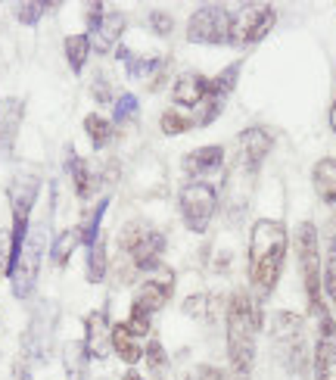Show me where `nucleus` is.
I'll use <instances>...</instances> for the list:
<instances>
[{
  "label": "nucleus",
  "instance_id": "39448f33",
  "mask_svg": "<svg viewBox=\"0 0 336 380\" xmlns=\"http://www.w3.org/2000/svg\"><path fill=\"white\" fill-rule=\"evenodd\" d=\"M274 22H277V10L271 3H246L236 12H230V25H227V44L234 47H249L259 44L271 35Z\"/></svg>",
  "mask_w": 336,
  "mask_h": 380
},
{
  "label": "nucleus",
  "instance_id": "c85d7f7f",
  "mask_svg": "<svg viewBox=\"0 0 336 380\" xmlns=\"http://www.w3.org/2000/svg\"><path fill=\"white\" fill-rule=\"evenodd\" d=\"M84 361H87V352H84V343H68L66 346V368L75 380L84 377Z\"/></svg>",
  "mask_w": 336,
  "mask_h": 380
},
{
  "label": "nucleus",
  "instance_id": "a878e982",
  "mask_svg": "<svg viewBox=\"0 0 336 380\" xmlns=\"http://www.w3.org/2000/svg\"><path fill=\"white\" fill-rule=\"evenodd\" d=\"M106 240L100 237L97 243H93L91 249H87V280L91 284H100V280L106 278Z\"/></svg>",
  "mask_w": 336,
  "mask_h": 380
},
{
  "label": "nucleus",
  "instance_id": "f3484780",
  "mask_svg": "<svg viewBox=\"0 0 336 380\" xmlns=\"http://www.w3.org/2000/svg\"><path fill=\"white\" fill-rule=\"evenodd\" d=\"M22 116H25V103L19 97L0 100V153H10L12 150L19 128H22Z\"/></svg>",
  "mask_w": 336,
  "mask_h": 380
},
{
  "label": "nucleus",
  "instance_id": "6ab92c4d",
  "mask_svg": "<svg viewBox=\"0 0 336 380\" xmlns=\"http://www.w3.org/2000/svg\"><path fill=\"white\" fill-rule=\"evenodd\" d=\"M184 172L190 178H199V174H209V172H218L224 165V147H199V150H190V153L180 159Z\"/></svg>",
  "mask_w": 336,
  "mask_h": 380
},
{
  "label": "nucleus",
  "instance_id": "7ed1b4c3",
  "mask_svg": "<svg viewBox=\"0 0 336 380\" xmlns=\"http://www.w3.org/2000/svg\"><path fill=\"white\" fill-rule=\"evenodd\" d=\"M274 355L283 365L286 380H308V352H305V330L296 311H274L271 318Z\"/></svg>",
  "mask_w": 336,
  "mask_h": 380
},
{
  "label": "nucleus",
  "instance_id": "2eb2a0df",
  "mask_svg": "<svg viewBox=\"0 0 336 380\" xmlns=\"http://www.w3.org/2000/svg\"><path fill=\"white\" fill-rule=\"evenodd\" d=\"M84 352L87 359L103 361L112 352V324L106 311H91L84 318Z\"/></svg>",
  "mask_w": 336,
  "mask_h": 380
},
{
  "label": "nucleus",
  "instance_id": "c756f323",
  "mask_svg": "<svg viewBox=\"0 0 336 380\" xmlns=\"http://www.w3.org/2000/svg\"><path fill=\"white\" fill-rule=\"evenodd\" d=\"M324 290H327V296L336 302V234H333L330 249H327V265H324Z\"/></svg>",
  "mask_w": 336,
  "mask_h": 380
},
{
  "label": "nucleus",
  "instance_id": "bb28decb",
  "mask_svg": "<svg viewBox=\"0 0 336 380\" xmlns=\"http://www.w3.org/2000/svg\"><path fill=\"white\" fill-rule=\"evenodd\" d=\"M159 128L165 131V134H184V131L196 128V118L193 116H180L178 109H165L159 118Z\"/></svg>",
  "mask_w": 336,
  "mask_h": 380
},
{
  "label": "nucleus",
  "instance_id": "423d86ee",
  "mask_svg": "<svg viewBox=\"0 0 336 380\" xmlns=\"http://www.w3.org/2000/svg\"><path fill=\"white\" fill-rule=\"evenodd\" d=\"M44 246H47V224H37V228L28 230L25 246H22V253H19V262L12 265V271L6 274L10 284H12V296H16V299H28L31 293H35Z\"/></svg>",
  "mask_w": 336,
  "mask_h": 380
},
{
  "label": "nucleus",
  "instance_id": "a211bd4d",
  "mask_svg": "<svg viewBox=\"0 0 336 380\" xmlns=\"http://www.w3.org/2000/svg\"><path fill=\"white\" fill-rule=\"evenodd\" d=\"M311 184H315L317 197L324 199V206L336 215V159L333 156L315 162V168H311Z\"/></svg>",
  "mask_w": 336,
  "mask_h": 380
},
{
  "label": "nucleus",
  "instance_id": "b1692460",
  "mask_svg": "<svg viewBox=\"0 0 336 380\" xmlns=\"http://www.w3.org/2000/svg\"><path fill=\"white\" fill-rule=\"evenodd\" d=\"M84 131H87V137H91V143L97 150H103L106 143L112 141V122L106 116H97V112H91V116L84 118Z\"/></svg>",
  "mask_w": 336,
  "mask_h": 380
},
{
  "label": "nucleus",
  "instance_id": "e433bc0d",
  "mask_svg": "<svg viewBox=\"0 0 336 380\" xmlns=\"http://www.w3.org/2000/svg\"><path fill=\"white\" fill-rule=\"evenodd\" d=\"M330 128H333V134H336V100H333V106H330Z\"/></svg>",
  "mask_w": 336,
  "mask_h": 380
},
{
  "label": "nucleus",
  "instance_id": "5701e85b",
  "mask_svg": "<svg viewBox=\"0 0 336 380\" xmlns=\"http://www.w3.org/2000/svg\"><path fill=\"white\" fill-rule=\"evenodd\" d=\"M78 243H81V228L62 230V234L53 240V249H50V255H53V265L66 268V262L72 259V253L78 249Z\"/></svg>",
  "mask_w": 336,
  "mask_h": 380
},
{
  "label": "nucleus",
  "instance_id": "412c9836",
  "mask_svg": "<svg viewBox=\"0 0 336 380\" xmlns=\"http://www.w3.org/2000/svg\"><path fill=\"white\" fill-rule=\"evenodd\" d=\"M68 174H72L75 193H78L81 199H87L93 190H97V181H93V174H91V165H87L72 147H68Z\"/></svg>",
  "mask_w": 336,
  "mask_h": 380
},
{
  "label": "nucleus",
  "instance_id": "cd10ccee",
  "mask_svg": "<svg viewBox=\"0 0 336 380\" xmlns=\"http://www.w3.org/2000/svg\"><path fill=\"white\" fill-rule=\"evenodd\" d=\"M50 10H59V3H37V0H31V3H16V19L22 25H37L44 12H50Z\"/></svg>",
  "mask_w": 336,
  "mask_h": 380
},
{
  "label": "nucleus",
  "instance_id": "1a4fd4ad",
  "mask_svg": "<svg viewBox=\"0 0 336 380\" xmlns=\"http://www.w3.org/2000/svg\"><path fill=\"white\" fill-rule=\"evenodd\" d=\"M87 41H91V50L97 53H112L118 50V41H122L124 28H128V19L118 10H106L103 3H91L87 6Z\"/></svg>",
  "mask_w": 336,
  "mask_h": 380
},
{
  "label": "nucleus",
  "instance_id": "f8f14e48",
  "mask_svg": "<svg viewBox=\"0 0 336 380\" xmlns=\"http://www.w3.org/2000/svg\"><path fill=\"white\" fill-rule=\"evenodd\" d=\"M315 380H336V321L330 318V311L317 318Z\"/></svg>",
  "mask_w": 336,
  "mask_h": 380
},
{
  "label": "nucleus",
  "instance_id": "473e14b6",
  "mask_svg": "<svg viewBox=\"0 0 336 380\" xmlns=\"http://www.w3.org/2000/svg\"><path fill=\"white\" fill-rule=\"evenodd\" d=\"M137 97L134 93H122V97L115 100V122H124V118H131L137 112Z\"/></svg>",
  "mask_w": 336,
  "mask_h": 380
},
{
  "label": "nucleus",
  "instance_id": "dca6fc26",
  "mask_svg": "<svg viewBox=\"0 0 336 380\" xmlns=\"http://www.w3.org/2000/svg\"><path fill=\"white\" fill-rule=\"evenodd\" d=\"M205 97H209V78L199 72H184L178 75V81H174L171 87V100L178 106H187V109H199V106L205 103Z\"/></svg>",
  "mask_w": 336,
  "mask_h": 380
},
{
  "label": "nucleus",
  "instance_id": "ddd939ff",
  "mask_svg": "<svg viewBox=\"0 0 336 380\" xmlns=\"http://www.w3.org/2000/svg\"><path fill=\"white\" fill-rule=\"evenodd\" d=\"M271 147H274L271 131L252 125V128L240 131V137H236V162H243L249 172H255L265 162V156L271 153Z\"/></svg>",
  "mask_w": 336,
  "mask_h": 380
},
{
  "label": "nucleus",
  "instance_id": "393cba45",
  "mask_svg": "<svg viewBox=\"0 0 336 380\" xmlns=\"http://www.w3.org/2000/svg\"><path fill=\"white\" fill-rule=\"evenodd\" d=\"M106 209H109V197H103L97 203V209L87 215V221L81 224V243H84L87 249L93 246V243L100 240V221H103V215H106Z\"/></svg>",
  "mask_w": 336,
  "mask_h": 380
},
{
  "label": "nucleus",
  "instance_id": "aec40b11",
  "mask_svg": "<svg viewBox=\"0 0 336 380\" xmlns=\"http://www.w3.org/2000/svg\"><path fill=\"white\" fill-rule=\"evenodd\" d=\"M112 352L124 361V365H137L143 355L140 336H134L128 330V324H112Z\"/></svg>",
  "mask_w": 336,
  "mask_h": 380
},
{
  "label": "nucleus",
  "instance_id": "7c9ffc66",
  "mask_svg": "<svg viewBox=\"0 0 336 380\" xmlns=\"http://www.w3.org/2000/svg\"><path fill=\"white\" fill-rule=\"evenodd\" d=\"M149 28H153V35L168 37L174 31V16L168 10H153L149 12Z\"/></svg>",
  "mask_w": 336,
  "mask_h": 380
},
{
  "label": "nucleus",
  "instance_id": "9b49d317",
  "mask_svg": "<svg viewBox=\"0 0 336 380\" xmlns=\"http://www.w3.org/2000/svg\"><path fill=\"white\" fill-rule=\"evenodd\" d=\"M230 12L221 3H203L187 22V41L193 44H227Z\"/></svg>",
  "mask_w": 336,
  "mask_h": 380
},
{
  "label": "nucleus",
  "instance_id": "0eeeda50",
  "mask_svg": "<svg viewBox=\"0 0 336 380\" xmlns=\"http://www.w3.org/2000/svg\"><path fill=\"white\" fill-rule=\"evenodd\" d=\"M218 212V190L209 181H190L180 190V215L193 234H205Z\"/></svg>",
  "mask_w": 336,
  "mask_h": 380
},
{
  "label": "nucleus",
  "instance_id": "f03ea898",
  "mask_svg": "<svg viewBox=\"0 0 336 380\" xmlns=\"http://www.w3.org/2000/svg\"><path fill=\"white\" fill-rule=\"evenodd\" d=\"M290 234L280 218H259L249 234V284L255 287L259 299H268L280 280L286 262Z\"/></svg>",
  "mask_w": 336,
  "mask_h": 380
},
{
  "label": "nucleus",
  "instance_id": "20e7f679",
  "mask_svg": "<svg viewBox=\"0 0 336 380\" xmlns=\"http://www.w3.org/2000/svg\"><path fill=\"white\" fill-rule=\"evenodd\" d=\"M296 255H299V271H302L305 296H308V309L315 318H321L324 302H321V255H317V228L311 221H302L296 228Z\"/></svg>",
  "mask_w": 336,
  "mask_h": 380
},
{
  "label": "nucleus",
  "instance_id": "4468645a",
  "mask_svg": "<svg viewBox=\"0 0 336 380\" xmlns=\"http://www.w3.org/2000/svg\"><path fill=\"white\" fill-rule=\"evenodd\" d=\"M171 290H174V274H171V271H165L162 278L140 284V293L134 296L131 309L140 311V315H149V318H153L156 311L165 309V305H168V299H171Z\"/></svg>",
  "mask_w": 336,
  "mask_h": 380
},
{
  "label": "nucleus",
  "instance_id": "6e6552de",
  "mask_svg": "<svg viewBox=\"0 0 336 380\" xmlns=\"http://www.w3.org/2000/svg\"><path fill=\"white\" fill-rule=\"evenodd\" d=\"M122 246L131 253V259H134V265L140 268V271H156V268H162V253H165L168 240L162 230L134 221L124 228Z\"/></svg>",
  "mask_w": 336,
  "mask_h": 380
},
{
  "label": "nucleus",
  "instance_id": "f704fd0d",
  "mask_svg": "<svg viewBox=\"0 0 336 380\" xmlns=\"http://www.w3.org/2000/svg\"><path fill=\"white\" fill-rule=\"evenodd\" d=\"M205 302H209V296H205V293H199V296L187 299V302H184V315H193V318L209 315V311H205Z\"/></svg>",
  "mask_w": 336,
  "mask_h": 380
},
{
  "label": "nucleus",
  "instance_id": "f257e3e1",
  "mask_svg": "<svg viewBox=\"0 0 336 380\" xmlns=\"http://www.w3.org/2000/svg\"><path fill=\"white\" fill-rule=\"evenodd\" d=\"M265 324L261 299L246 290H234L227 299V380H252L255 365V334Z\"/></svg>",
  "mask_w": 336,
  "mask_h": 380
},
{
  "label": "nucleus",
  "instance_id": "2f4dec72",
  "mask_svg": "<svg viewBox=\"0 0 336 380\" xmlns=\"http://www.w3.org/2000/svg\"><path fill=\"white\" fill-rule=\"evenodd\" d=\"M143 359H147V365L153 368V371H165V365H168V355H165V349H162L159 340H149L147 343V349H143Z\"/></svg>",
  "mask_w": 336,
  "mask_h": 380
},
{
  "label": "nucleus",
  "instance_id": "9d476101",
  "mask_svg": "<svg viewBox=\"0 0 336 380\" xmlns=\"http://www.w3.org/2000/svg\"><path fill=\"white\" fill-rule=\"evenodd\" d=\"M53 327H56V305L53 302H41L35 309L25 330V343H22V365H41L50 355V340H53Z\"/></svg>",
  "mask_w": 336,
  "mask_h": 380
},
{
  "label": "nucleus",
  "instance_id": "c9c22d12",
  "mask_svg": "<svg viewBox=\"0 0 336 380\" xmlns=\"http://www.w3.org/2000/svg\"><path fill=\"white\" fill-rule=\"evenodd\" d=\"M93 97H97L100 103H109V100H112L109 81H106V78H97V81H93Z\"/></svg>",
  "mask_w": 336,
  "mask_h": 380
},
{
  "label": "nucleus",
  "instance_id": "72a5a7b5",
  "mask_svg": "<svg viewBox=\"0 0 336 380\" xmlns=\"http://www.w3.org/2000/svg\"><path fill=\"white\" fill-rule=\"evenodd\" d=\"M190 380H227V371H221V368H215V365H199L196 371L190 374Z\"/></svg>",
  "mask_w": 336,
  "mask_h": 380
},
{
  "label": "nucleus",
  "instance_id": "4c0bfd02",
  "mask_svg": "<svg viewBox=\"0 0 336 380\" xmlns=\"http://www.w3.org/2000/svg\"><path fill=\"white\" fill-rule=\"evenodd\" d=\"M124 380H147V377H140L137 371H128V374H124Z\"/></svg>",
  "mask_w": 336,
  "mask_h": 380
},
{
  "label": "nucleus",
  "instance_id": "4be33fe9",
  "mask_svg": "<svg viewBox=\"0 0 336 380\" xmlns=\"http://www.w3.org/2000/svg\"><path fill=\"white\" fill-rule=\"evenodd\" d=\"M62 50H66L68 69H72L75 75H81V69H84L87 56H91V41H87V35H68L66 44H62Z\"/></svg>",
  "mask_w": 336,
  "mask_h": 380
}]
</instances>
